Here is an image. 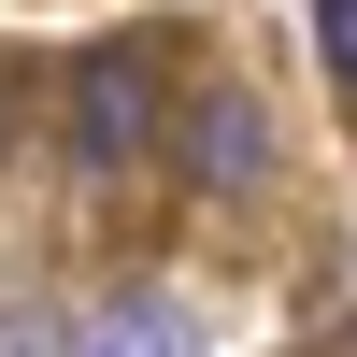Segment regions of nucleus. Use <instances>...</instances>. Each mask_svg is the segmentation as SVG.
Here are the masks:
<instances>
[{"label": "nucleus", "mask_w": 357, "mask_h": 357, "mask_svg": "<svg viewBox=\"0 0 357 357\" xmlns=\"http://www.w3.org/2000/svg\"><path fill=\"white\" fill-rule=\"evenodd\" d=\"M57 129H72V158H86V172H129L143 143H158V43H100V57H72Z\"/></svg>", "instance_id": "f257e3e1"}, {"label": "nucleus", "mask_w": 357, "mask_h": 357, "mask_svg": "<svg viewBox=\"0 0 357 357\" xmlns=\"http://www.w3.org/2000/svg\"><path fill=\"white\" fill-rule=\"evenodd\" d=\"M172 158H186V186H257V172H272V129H257V100H243V86H186Z\"/></svg>", "instance_id": "f03ea898"}, {"label": "nucleus", "mask_w": 357, "mask_h": 357, "mask_svg": "<svg viewBox=\"0 0 357 357\" xmlns=\"http://www.w3.org/2000/svg\"><path fill=\"white\" fill-rule=\"evenodd\" d=\"M72 357H200V314L172 301V286H114V301L72 329Z\"/></svg>", "instance_id": "7ed1b4c3"}, {"label": "nucleus", "mask_w": 357, "mask_h": 357, "mask_svg": "<svg viewBox=\"0 0 357 357\" xmlns=\"http://www.w3.org/2000/svg\"><path fill=\"white\" fill-rule=\"evenodd\" d=\"M314 57H329V72L357 86V0H314Z\"/></svg>", "instance_id": "20e7f679"}, {"label": "nucleus", "mask_w": 357, "mask_h": 357, "mask_svg": "<svg viewBox=\"0 0 357 357\" xmlns=\"http://www.w3.org/2000/svg\"><path fill=\"white\" fill-rule=\"evenodd\" d=\"M0 143H15V100H0Z\"/></svg>", "instance_id": "39448f33"}]
</instances>
